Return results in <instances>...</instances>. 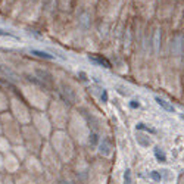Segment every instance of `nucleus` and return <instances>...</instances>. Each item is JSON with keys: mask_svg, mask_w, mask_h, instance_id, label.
<instances>
[{"mask_svg": "<svg viewBox=\"0 0 184 184\" xmlns=\"http://www.w3.org/2000/svg\"><path fill=\"white\" fill-rule=\"evenodd\" d=\"M99 152H100L103 156H109L112 153V143L109 142L108 139H103L99 144Z\"/></svg>", "mask_w": 184, "mask_h": 184, "instance_id": "nucleus-1", "label": "nucleus"}, {"mask_svg": "<svg viewBox=\"0 0 184 184\" xmlns=\"http://www.w3.org/2000/svg\"><path fill=\"white\" fill-rule=\"evenodd\" d=\"M155 102H156L164 110H167V112H175V108H174L169 102L165 100V99H162V97H159V96H155Z\"/></svg>", "mask_w": 184, "mask_h": 184, "instance_id": "nucleus-2", "label": "nucleus"}, {"mask_svg": "<svg viewBox=\"0 0 184 184\" xmlns=\"http://www.w3.org/2000/svg\"><path fill=\"white\" fill-rule=\"evenodd\" d=\"M153 153H155V158L158 159V162H167V155H165V152L162 150L159 146H156L155 149H153Z\"/></svg>", "mask_w": 184, "mask_h": 184, "instance_id": "nucleus-3", "label": "nucleus"}, {"mask_svg": "<svg viewBox=\"0 0 184 184\" xmlns=\"http://www.w3.org/2000/svg\"><path fill=\"white\" fill-rule=\"evenodd\" d=\"M88 59L93 60V62H96V63H99V65H103L105 68H110L109 60H106L105 58H100V56H88Z\"/></svg>", "mask_w": 184, "mask_h": 184, "instance_id": "nucleus-4", "label": "nucleus"}, {"mask_svg": "<svg viewBox=\"0 0 184 184\" xmlns=\"http://www.w3.org/2000/svg\"><path fill=\"white\" fill-rule=\"evenodd\" d=\"M0 71H2V72H3L6 77H9L10 80H18V75L13 72V71H12V69H10V68H6L5 65H2V67H0Z\"/></svg>", "mask_w": 184, "mask_h": 184, "instance_id": "nucleus-5", "label": "nucleus"}, {"mask_svg": "<svg viewBox=\"0 0 184 184\" xmlns=\"http://www.w3.org/2000/svg\"><path fill=\"white\" fill-rule=\"evenodd\" d=\"M135 128H137V130H143V131H147V133H152V134H156V130H155V128L149 127L147 124H144V122H139V124L135 125Z\"/></svg>", "mask_w": 184, "mask_h": 184, "instance_id": "nucleus-6", "label": "nucleus"}, {"mask_svg": "<svg viewBox=\"0 0 184 184\" xmlns=\"http://www.w3.org/2000/svg\"><path fill=\"white\" fill-rule=\"evenodd\" d=\"M31 53L33 55H35V56H38V58H43V59H53V56L52 55H49L47 52H43V50H31Z\"/></svg>", "mask_w": 184, "mask_h": 184, "instance_id": "nucleus-7", "label": "nucleus"}, {"mask_svg": "<svg viewBox=\"0 0 184 184\" xmlns=\"http://www.w3.org/2000/svg\"><path fill=\"white\" fill-rule=\"evenodd\" d=\"M149 177H150L153 181H156V183H159V181L162 180V174H161L159 171H152V172H149Z\"/></svg>", "mask_w": 184, "mask_h": 184, "instance_id": "nucleus-8", "label": "nucleus"}, {"mask_svg": "<svg viewBox=\"0 0 184 184\" xmlns=\"http://www.w3.org/2000/svg\"><path fill=\"white\" fill-rule=\"evenodd\" d=\"M90 143H92L93 146H96V144L99 143V137H97V134H96V133L90 134Z\"/></svg>", "mask_w": 184, "mask_h": 184, "instance_id": "nucleus-9", "label": "nucleus"}, {"mask_svg": "<svg viewBox=\"0 0 184 184\" xmlns=\"http://www.w3.org/2000/svg\"><path fill=\"white\" fill-rule=\"evenodd\" d=\"M124 181H125V184H131V171L130 169H127L125 174H124Z\"/></svg>", "mask_w": 184, "mask_h": 184, "instance_id": "nucleus-10", "label": "nucleus"}, {"mask_svg": "<svg viewBox=\"0 0 184 184\" xmlns=\"http://www.w3.org/2000/svg\"><path fill=\"white\" fill-rule=\"evenodd\" d=\"M0 35H3V37H10V38H18L16 35H13V34L8 33V31H3V30H0Z\"/></svg>", "mask_w": 184, "mask_h": 184, "instance_id": "nucleus-11", "label": "nucleus"}, {"mask_svg": "<svg viewBox=\"0 0 184 184\" xmlns=\"http://www.w3.org/2000/svg\"><path fill=\"white\" fill-rule=\"evenodd\" d=\"M118 93H119V94H122V96H128V94H130V92H127V88L121 87V85L118 87Z\"/></svg>", "mask_w": 184, "mask_h": 184, "instance_id": "nucleus-12", "label": "nucleus"}, {"mask_svg": "<svg viewBox=\"0 0 184 184\" xmlns=\"http://www.w3.org/2000/svg\"><path fill=\"white\" fill-rule=\"evenodd\" d=\"M100 99H102V102H108V93H106V90H103V92H102Z\"/></svg>", "mask_w": 184, "mask_h": 184, "instance_id": "nucleus-13", "label": "nucleus"}, {"mask_svg": "<svg viewBox=\"0 0 184 184\" xmlns=\"http://www.w3.org/2000/svg\"><path fill=\"white\" fill-rule=\"evenodd\" d=\"M130 106H131V108H133V109H135V108H140V103H139V102H137V100H131V102H130Z\"/></svg>", "mask_w": 184, "mask_h": 184, "instance_id": "nucleus-14", "label": "nucleus"}, {"mask_svg": "<svg viewBox=\"0 0 184 184\" xmlns=\"http://www.w3.org/2000/svg\"><path fill=\"white\" fill-rule=\"evenodd\" d=\"M60 184H71V183H68V181H60Z\"/></svg>", "mask_w": 184, "mask_h": 184, "instance_id": "nucleus-15", "label": "nucleus"}, {"mask_svg": "<svg viewBox=\"0 0 184 184\" xmlns=\"http://www.w3.org/2000/svg\"><path fill=\"white\" fill-rule=\"evenodd\" d=\"M180 118H181V119H184V114H181V115H180Z\"/></svg>", "mask_w": 184, "mask_h": 184, "instance_id": "nucleus-16", "label": "nucleus"}]
</instances>
